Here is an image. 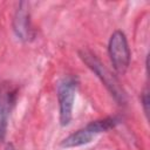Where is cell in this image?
Here are the masks:
<instances>
[{"instance_id":"6da1fadb","label":"cell","mask_w":150,"mask_h":150,"mask_svg":"<svg viewBox=\"0 0 150 150\" xmlns=\"http://www.w3.org/2000/svg\"><path fill=\"white\" fill-rule=\"evenodd\" d=\"M79 56L87 64V67L98 77V80L103 83V86L107 88L109 94L114 97V100L121 105L125 104L127 95H125L124 89L122 88L117 77L100 61V59L95 54H93L91 52H89L87 49L80 50Z\"/></svg>"},{"instance_id":"7a4b0ae2","label":"cell","mask_w":150,"mask_h":150,"mask_svg":"<svg viewBox=\"0 0 150 150\" xmlns=\"http://www.w3.org/2000/svg\"><path fill=\"white\" fill-rule=\"evenodd\" d=\"M77 88L79 80L74 75L63 76L57 83L56 93L59 102V121L61 127H67L71 122Z\"/></svg>"},{"instance_id":"3957f363","label":"cell","mask_w":150,"mask_h":150,"mask_svg":"<svg viewBox=\"0 0 150 150\" xmlns=\"http://www.w3.org/2000/svg\"><path fill=\"white\" fill-rule=\"evenodd\" d=\"M108 54L110 62L118 74H124L130 64V48L125 34L117 29L112 32L108 41Z\"/></svg>"},{"instance_id":"277c9868","label":"cell","mask_w":150,"mask_h":150,"mask_svg":"<svg viewBox=\"0 0 150 150\" xmlns=\"http://www.w3.org/2000/svg\"><path fill=\"white\" fill-rule=\"evenodd\" d=\"M29 7L28 2L20 1L18 4V7L15 9L12 27L15 36L23 42L29 41L33 38V30L30 26V19H29Z\"/></svg>"},{"instance_id":"5b68a950","label":"cell","mask_w":150,"mask_h":150,"mask_svg":"<svg viewBox=\"0 0 150 150\" xmlns=\"http://www.w3.org/2000/svg\"><path fill=\"white\" fill-rule=\"evenodd\" d=\"M93 138H95V135L90 130H88L86 127H83V128L76 130L75 132L68 135L66 138H63L61 141L60 145L66 149L77 148V146H82V145L90 143L93 141Z\"/></svg>"},{"instance_id":"8992f818","label":"cell","mask_w":150,"mask_h":150,"mask_svg":"<svg viewBox=\"0 0 150 150\" xmlns=\"http://www.w3.org/2000/svg\"><path fill=\"white\" fill-rule=\"evenodd\" d=\"M121 123V118L118 116H108L104 118H100V120H95L89 122L86 128L88 130H90L95 136L102 132H105L110 129H114L117 124Z\"/></svg>"},{"instance_id":"52a82bcc","label":"cell","mask_w":150,"mask_h":150,"mask_svg":"<svg viewBox=\"0 0 150 150\" xmlns=\"http://www.w3.org/2000/svg\"><path fill=\"white\" fill-rule=\"evenodd\" d=\"M12 94L7 95L5 103L0 107V141H4L7 132V125H8V116L11 110V104L13 102Z\"/></svg>"},{"instance_id":"ba28073f","label":"cell","mask_w":150,"mask_h":150,"mask_svg":"<svg viewBox=\"0 0 150 150\" xmlns=\"http://www.w3.org/2000/svg\"><path fill=\"white\" fill-rule=\"evenodd\" d=\"M141 102H142V107H143V110H144V114L149 115V89L148 87L144 88V90L142 91V95H141Z\"/></svg>"},{"instance_id":"9c48e42d","label":"cell","mask_w":150,"mask_h":150,"mask_svg":"<svg viewBox=\"0 0 150 150\" xmlns=\"http://www.w3.org/2000/svg\"><path fill=\"white\" fill-rule=\"evenodd\" d=\"M5 150H15V148H14V145L12 143H7L6 146H5Z\"/></svg>"}]
</instances>
